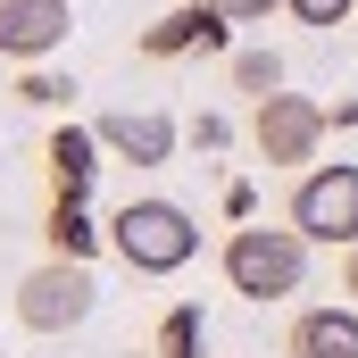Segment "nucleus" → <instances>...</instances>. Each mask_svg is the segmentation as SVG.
Instances as JSON below:
<instances>
[{
  "label": "nucleus",
  "mask_w": 358,
  "mask_h": 358,
  "mask_svg": "<svg viewBox=\"0 0 358 358\" xmlns=\"http://www.w3.org/2000/svg\"><path fill=\"white\" fill-rule=\"evenodd\" d=\"M308 250L317 242L300 225H242V234H225V283L242 300H292L308 283Z\"/></svg>",
  "instance_id": "obj_1"
},
{
  "label": "nucleus",
  "mask_w": 358,
  "mask_h": 358,
  "mask_svg": "<svg viewBox=\"0 0 358 358\" xmlns=\"http://www.w3.org/2000/svg\"><path fill=\"white\" fill-rule=\"evenodd\" d=\"M108 250L134 275H176L200 250V225H192V208H176V200H125L108 217Z\"/></svg>",
  "instance_id": "obj_2"
},
{
  "label": "nucleus",
  "mask_w": 358,
  "mask_h": 358,
  "mask_svg": "<svg viewBox=\"0 0 358 358\" xmlns=\"http://www.w3.org/2000/svg\"><path fill=\"white\" fill-rule=\"evenodd\" d=\"M92 308H100V283H92V259H42V267L17 283V325L25 334H76Z\"/></svg>",
  "instance_id": "obj_3"
},
{
  "label": "nucleus",
  "mask_w": 358,
  "mask_h": 358,
  "mask_svg": "<svg viewBox=\"0 0 358 358\" xmlns=\"http://www.w3.org/2000/svg\"><path fill=\"white\" fill-rule=\"evenodd\" d=\"M292 225L325 250H350L358 242V167H308L292 183Z\"/></svg>",
  "instance_id": "obj_4"
},
{
  "label": "nucleus",
  "mask_w": 358,
  "mask_h": 358,
  "mask_svg": "<svg viewBox=\"0 0 358 358\" xmlns=\"http://www.w3.org/2000/svg\"><path fill=\"white\" fill-rule=\"evenodd\" d=\"M325 125H334V117H325L308 92H267V100L250 108V142H259L267 167H308L317 142H325Z\"/></svg>",
  "instance_id": "obj_5"
},
{
  "label": "nucleus",
  "mask_w": 358,
  "mask_h": 358,
  "mask_svg": "<svg viewBox=\"0 0 358 358\" xmlns=\"http://www.w3.org/2000/svg\"><path fill=\"white\" fill-rule=\"evenodd\" d=\"M67 34H76V8L67 0H0V59L42 67L50 50H67Z\"/></svg>",
  "instance_id": "obj_6"
},
{
  "label": "nucleus",
  "mask_w": 358,
  "mask_h": 358,
  "mask_svg": "<svg viewBox=\"0 0 358 358\" xmlns=\"http://www.w3.org/2000/svg\"><path fill=\"white\" fill-rule=\"evenodd\" d=\"M100 142L117 159H134V167H167L176 159V117H159V108H108L100 117Z\"/></svg>",
  "instance_id": "obj_7"
},
{
  "label": "nucleus",
  "mask_w": 358,
  "mask_h": 358,
  "mask_svg": "<svg viewBox=\"0 0 358 358\" xmlns=\"http://www.w3.org/2000/svg\"><path fill=\"white\" fill-rule=\"evenodd\" d=\"M100 125H59L50 142H42V167H50V200H84L92 176H100Z\"/></svg>",
  "instance_id": "obj_8"
},
{
  "label": "nucleus",
  "mask_w": 358,
  "mask_h": 358,
  "mask_svg": "<svg viewBox=\"0 0 358 358\" xmlns=\"http://www.w3.org/2000/svg\"><path fill=\"white\" fill-rule=\"evenodd\" d=\"M225 8L217 0H192V8H176V17H159L150 34H142V59H176V50H208V42H225Z\"/></svg>",
  "instance_id": "obj_9"
},
{
  "label": "nucleus",
  "mask_w": 358,
  "mask_h": 358,
  "mask_svg": "<svg viewBox=\"0 0 358 358\" xmlns=\"http://www.w3.org/2000/svg\"><path fill=\"white\" fill-rule=\"evenodd\" d=\"M283 358H358V308H300Z\"/></svg>",
  "instance_id": "obj_10"
},
{
  "label": "nucleus",
  "mask_w": 358,
  "mask_h": 358,
  "mask_svg": "<svg viewBox=\"0 0 358 358\" xmlns=\"http://www.w3.org/2000/svg\"><path fill=\"white\" fill-rule=\"evenodd\" d=\"M42 242H50L59 259H92L108 234H100V225L84 217V200H50V217H42Z\"/></svg>",
  "instance_id": "obj_11"
},
{
  "label": "nucleus",
  "mask_w": 358,
  "mask_h": 358,
  "mask_svg": "<svg viewBox=\"0 0 358 358\" xmlns=\"http://www.w3.org/2000/svg\"><path fill=\"white\" fill-rule=\"evenodd\" d=\"M208 350V325H200V308L183 300V308H167L159 317V342H150V358H200Z\"/></svg>",
  "instance_id": "obj_12"
},
{
  "label": "nucleus",
  "mask_w": 358,
  "mask_h": 358,
  "mask_svg": "<svg viewBox=\"0 0 358 358\" xmlns=\"http://www.w3.org/2000/svg\"><path fill=\"white\" fill-rule=\"evenodd\" d=\"M234 92H250V100L283 92V59L275 50H234Z\"/></svg>",
  "instance_id": "obj_13"
},
{
  "label": "nucleus",
  "mask_w": 358,
  "mask_h": 358,
  "mask_svg": "<svg viewBox=\"0 0 358 358\" xmlns=\"http://www.w3.org/2000/svg\"><path fill=\"white\" fill-rule=\"evenodd\" d=\"M17 100H25V108H67V100H76V84H67V76H50V67H25Z\"/></svg>",
  "instance_id": "obj_14"
},
{
  "label": "nucleus",
  "mask_w": 358,
  "mask_h": 358,
  "mask_svg": "<svg viewBox=\"0 0 358 358\" xmlns=\"http://www.w3.org/2000/svg\"><path fill=\"white\" fill-rule=\"evenodd\" d=\"M283 8H292L300 25H350L358 17V0H283Z\"/></svg>",
  "instance_id": "obj_15"
},
{
  "label": "nucleus",
  "mask_w": 358,
  "mask_h": 358,
  "mask_svg": "<svg viewBox=\"0 0 358 358\" xmlns=\"http://www.w3.org/2000/svg\"><path fill=\"white\" fill-rule=\"evenodd\" d=\"M217 8H225L234 25H250V17H267V8H283V0H217Z\"/></svg>",
  "instance_id": "obj_16"
},
{
  "label": "nucleus",
  "mask_w": 358,
  "mask_h": 358,
  "mask_svg": "<svg viewBox=\"0 0 358 358\" xmlns=\"http://www.w3.org/2000/svg\"><path fill=\"white\" fill-rule=\"evenodd\" d=\"M342 292H350V300H358V242H350V250H342Z\"/></svg>",
  "instance_id": "obj_17"
}]
</instances>
